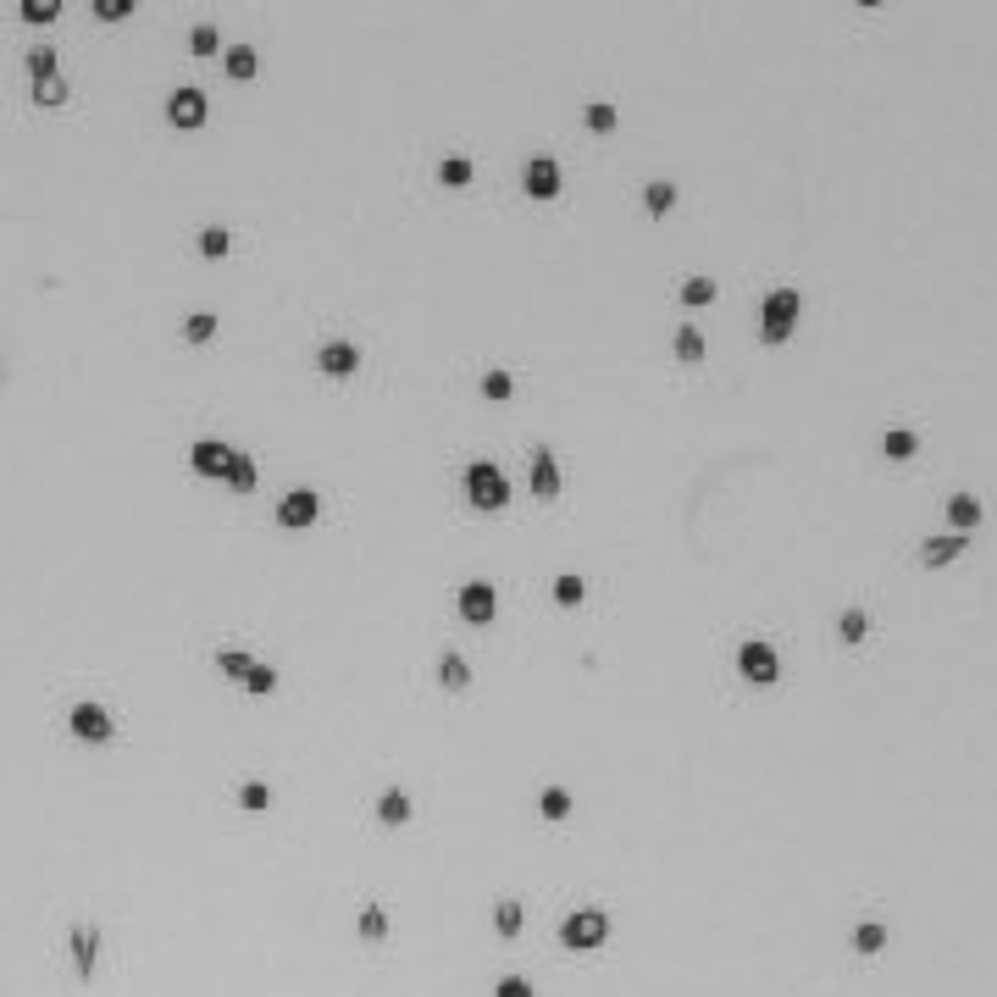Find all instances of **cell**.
<instances>
[{
  "label": "cell",
  "mask_w": 997,
  "mask_h": 997,
  "mask_svg": "<svg viewBox=\"0 0 997 997\" xmlns=\"http://www.w3.org/2000/svg\"><path fill=\"white\" fill-rule=\"evenodd\" d=\"M704 355H709V344H704V333H698V327H676V361H687V366H698V361H704Z\"/></svg>",
  "instance_id": "23"
},
{
  "label": "cell",
  "mask_w": 997,
  "mask_h": 997,
  "mask_svg": "<svg viewBox=\"0 0 997 997\" xmlns=\"http://www.w3.org/2000/svg\"><path fill=\"white\" fill-rule=\"evenodd\" d=\"M438 183H449V189L471 183V161L466 156H444V161H438Z\"/></svg>",
  "instance_id": "35"
},
{
  "label": "cell",
  "mask_w": 997,
  "mask_h": 997,
  "mask_svg": "<svg viewBox=\"0 0 997 997\" xmlns=\"http://www.w3.org/2000/svg\"><path fill=\"white\" fill-rule=\"evenodd\" d=\"M228 250H233L228 228H200V255H205V261H222Z\"/></svg>",
  "instance_id": "33"
},
{
  "label": "cell",
  "mask_w": 997,
  "mask_h": 997,
  "mask_svg": "<svg viewBox=\"0 0 997 997\" xmlns=\"http://www.w3.org/2000/svg\"><path fill=\"white\" fill-rule=\"evenodd\" d=\"M887 948V925L881 920H859L853 925V953H881Z\"/></svg>",
  "instance_id": "24"
},
{
  "label": "cell",
  "mask_w": 997,
  "mask_h": 997,
  "mask_svg": "<svg viewBox=\"0 0 997 997\" xmlns=\"http://www.w3.org/2000/svg\"><path fill=\"white\" fill-rule=\"evenodd\" d=\"M250 665H255V654H244V649H217V671L233 676V682H244V676H250Z\"/></svg>",
  "instance_id": "28"
},
{
  "label": "cell",
  "mask_w": 997,
  "mask_h": 997,
  "mask_svg": "<svg viewBox=\"0 0 997 997\" xmlns=\"http://www.w3.org/2000/svg\"><path fill=\"white\" fill-rule=\"evenodd\" d=\"M28 78H34V84L56 78V50H50V45H34V50H28Z\"/></svg>",
  "instance_id": "31"
},
{
  "label": "cell",
  "mask_w": 997,
  "mask_h": 997,
  "mask_svg": "<svg viewBox=\"0 0 997 997\" xmlns=\"http://www.w3.org/2000/svg\"><path fill=\"white\" fill-rule=\"evenodd\" d=\"M89 12H95V17H106V23H117V17H128V12H133V0H95Z\"/></svg>",
  "instance_id": "43"
},
{
  "label": "cell",
  "mask_w": 997,
  "mask_h": 997,
  "mask_svg": "<svg viewBox=\"0 0 997 997\" xmlns=\"http://www.w3.org/2000/svg\"><path fill=\"white\" fill-rule=\"evenodd\" d=\"M67 948H73L78 981H95V970H100V925L95 920H78L73 931H67Z\"/></svg>",
  "instance_id": "6"
},
{
  "label": "cell",
  "mask_w": 997,
  "mask_h": 997,
  "mask_svg": "<svg viewBox=\"0 0 997 997\" xmlns=\"http://www.w3.org/2000/svg\"><path fill=\"white\" fill-rule=\"evenodd\" d=\"M582 599H588V582H582V577H571V571H565V577H554V604H560V610H577Z\"/></svg>",
  "instance_id": "26"
},
{
  "label": "cell",
  "mask_w": 997,
  "mask_h": 997,
  "mask_svg": "<svg viewBox=\"0 0 997 997\" xmlns=\"http://www.w3.org/2000/svg\"><path fill=\"white\" fill-rule=\"evenodd\" d=\"M948 521L964 532V538H970V532L981 527V499H975V493H953V499H948Z\"/></svg>",
  "instance_id": "17"
},
{
  "label": "cell",
  "mask_w": 997,
  "mask_h": 997,
  "mask_svg": "<svg viewBox=\"0 0 997 997\" xmlns=\"http://www.w3.org/2000/svg\"><path fill=\"white\" fill-rule=\"evenodd\" d=\"M189 50H194V56H217V50H222L217 28H211V23H200V28L189 34Z\"/></svg>",
  "instance_id": "40"
},
{
  "label": "cell",
  "mask_w": 997,
  "mask_h": 997,
  "mask_svg": "<svg viewBox=\"0 0 997 997\" xmlns=\"http://www.w3.org/2000/svg\"><path fill=\"white\" fill-rule=\"evenodd\" d=\"M34 106H67V84H61V78L34 84Z\"/></svg>",
  "instance_id": "41"
},
{
  "label": "cell",
  "mask_w": 997,
  "mask_h": 997,
  "mask_svg": "<svg viewBox=\"0 0 997 997\" xmlns=\"http://www.w3.org/2000/svg\"><path fill=\"white\" fill-rule=\"evenodd\" d=\"M189 466L200 471V477H217V482H228L233 449H228V444H217V438H200V444L189 449Z\"/></svg>",
  "instance_id": "13"
},
{
  "label": "cell",
  "mask_w": 997,
  "mask_h": 997,
  "mask_svg": "<svg viewBox=\"0 0 997 997\" xmlns=\"http://www.w3.org/2000/svg\"><path fill=\"white\" fill-rule=\"evenodd\" d=\"M709 300H715V283H709V277H687L682 283V305L698 311V305H709Z\"/></svg>",
  "instance_id": "38"
},
{
  "label": "cell",
  "mask_w": 997,
  "mask_h": 997,
  "mask_svg": "<svg viewBox=\"0 0 997 997\" xmlns=\"http://www.w3.org/2000/svg\"><path fill=\"white\" fill-rule=\"evenodd\" d=\"M527 477H532V493H538V499H560V460H554L549 444H538L527 455Z\"/></svg>",
  "instance_id": "12"
},
{
  "label": "cell",
  "mask_w": 997,
  "mask_h": 997,
  "mask_svg": "<svg viewBox=\"0 0 997 997\" xmlns=\"http://www.w3.org/2000/svg\"><path fill=\"white\" fill-rule=\"evenodd\" d=\"M455 610L466 626H488L493 615H499V593H493V582H466V588L455 593Z\"/></svg>",
  "instance_id": "8"
},
{
  "label": "cell",
  "mask_w": 997,
  "mask_h": 997,
  "mask_svg": "<svg viewBox=\"0 0 997 997\" xmlns=\"http://www.w3.org/2000/svg\"><path fill=\"white\" fill-rule=\"evenodd\" d=\"M460 482H466V505L482 510V516L510 505V477L493 466V460H471V466L460 471Z\"/></svg>",
  "instance_id": "1"
},
{
  "label": "cell",
  "mask_w": 997,
  "mask_h": 997,
  "mask_svg": "<svg viewBox=\"0 0 997 997\" xmlns=\"http://www.w3.org/2000/svg\"><path fill=\"white\" fill-rule=\"evenodd\" d=\"M521 189H527L532 200H560V189H565V178H560V161H549V156H532V161H527V172H521Z\"/></svg>",
  "instance_id": "10"
},
{
  "label": "cell",
  "mask_w": 997,
  "mask_h": 997,
  "mask_svg": "<svg viewBox=\"0 0 997 997\" xmlns=\"http://www.w3.org/2000/svg\"><path fill=\"white\" fill-rule=\"evenodd\" d=\"M217 338V316L211 311H194L189 322H183V344H211Z\"/></svg>",
  "instance_id": "27"
},
{
  "label": "cell",
  "mask_w": 997,
  "mask_h": 997,
  "mask_svg": "<svg viewBox=\"0 0 997 997\" xmlns=\"http://www.w3.org/2000/svg\"><path fill=\"white\" fill-rule=\"evenodd\" d=\"M205 117H211V106H205V95L194 84H178L167 95V122H172V128H200Z\"/></svg>",
  "instance_id": "9"
},
{
  "label": "cell",
  "mask_w": 997,
  "mask_h": 997,
  "mask_svg": "<svg viewBox=\"0 0 997 997\" xmlns=\"http://www.w3.org/2000/svg\"><path fill=\"white\" fill-rule=\"evenodd\" d=\"M316 516H322V499H316L311 488H289L277 499V527L305 532V527H316Z\"/></svg>",
  "instance_id": "7"
},
{
  "label": "cell",
  "mask_w": 997,
  "mask_h": 997,
  "mask_svg": "<svg viewBox=\"0 0 997 997\" xmlns=\"http://www.w3.org/2000/svg\"><path fill=\"white\" fill-rule=\"evenodd\" d=\"M316 366H322L327 377H355V372H361V344H349V338H327V344L316 349Z\"/></svg>",
  "instance_id": "11"
},
{
  "label": "cell",
  "mask_w": 997,
  "mask_h": 997,
  "mask_svg": "<svg viewBox=\"0 0 997 997\" xmlns=\"http://www.w3.org/2000/svg\"><path fill=\"white\" fill-rule=\"evenodd\" d=\"M798 311H804L798 289H770L765 294V316H759V338H765V344H787V333L798 327Z\"/></svg>",
  "instance_id": "3"
},
{
  "label": "cell",
  "mask_w": 997,
  "mask_h": 997,
  "mask_svg": "<svg viewBox=\"0 0 997 997\" xmlns=\"http://www.w3.org/2000/svg\"><path fill=\"white\" fill-rule=\"evenodd\" d=\"M560 942L571 953H593V948H604L610 942V914L604 909H571L560 920Z\"/></svg>",
  "instance_id": "2"
},
{
  "label": "cell",
  "mask_w": 997,
  "mask_h": 997,
  "mask_svg": "<svg viewBox=\"0 0 997 997\" xmlns=\"http://www.w3.org/2000/svg\"><path fill=\"white\" fill-rule=\"evenodd\" d=\"M881 455H887V460H914V455H920V433H909V427H887Z\"/></svg>",
  "instance_id": "19"
},
{
  "label": "cell",
  "mask_w": 997,
  "mask_h": 997,
  "mask_svg": "<svg viewBox=\"0 0 997 997\" xmlns=\"http://www.w3.org/2000/svg\"><path fill=\"white\" fill-rule=\"evenodd\" d=\"M538 815H543V820H565V815H571V793H565V787H543Z\"/></svg>",
  "instance_id": "29"
},
{
  "label": "cell",
  "mask_w": 997,
  "mask_h": 997,
  "mask_svg": "<svg viewBox=\"0 0 997 997\" xmlns=\"http://www.w3.org/2000/svg\"><path fill=\"white\" fill-rule=\"evenodd\" d=\"M255 482H261V471H255V460H250V455H239V449H233V466H228V488H233V493H255Z\"/></svg>",
  "instance_id": "25"
},
{
  "label": "cell",
  "mask_w": 997,
  "mask_h": 997,
  "mask_svg": "<svg viewBox=\"0 0 997 997\" xmlns=\"http://www.w3.org/2000/svg\"><path fill=\"white\" fill-rule=\"evenodd\" d=\"M377 820H383L388 831L405 826V820H410V793H405V787H388V793L377 798Z\"/></svg>",
  "instance_id": "16"
},
{
  "label": "cell",
  "mask_w": 997,
  "mask_h": 997,
  "mask_svg": "<svg viewBox=\"0 0 997 997\" xmlns=\"http://www.w3.org/2000/svg\"><path fill=\"white\" fill-rule=\"evenodd\" d=\"M222 67H228L233 84H250V78L261 73V56H255V45H228L222 50Z\"/></svg>",
  "instance_id": "15"
},
{
  "label": "cell",
  "mask_w": 997,
  "mask_h": 997,
  "mask_svg": "<svg viewBox=\"0 0 997 997\" xmlns=\"http://www.w3.org/2000/svg\"><path fill=\"white\" fill-rule=\"evenodd\" d=\"M964 549H970V538H964V532H948V538H925V543H920V565H931V571H937V565L959 560Z\"/></svg>",
  "instance_id": "14"
},
{
  "label": "cell",
  "mask_w": 997,
  "mask_h": 997,
  "mask_svg": "<svg viewBox=\"0 0 997 997\" xmlns=\"http://www.w3.org/2000/svg\"><path fill=\"white\" fill-rule=\"evenodd\" d=\"M643 211H649V217H671L676 211V183L654 178L649 189H643Z\"/></svg>",
  "instance_id": "21"
},
{
  "label": "cell",
  "mask_w": 997,
  "mask_h": 997,
  "mask_svg": "<svg viewBox=\"0 0 997 997\" xmlns=\"http://www.w3.org/2000/svg\"><path fill=\"white\" fill-rule=\"evenodd\" d=\"M582 122H588L593 133H615V122H621V117H615V106H604V100H593V106L582 111Z\"/></svg>",
  "instance_id": "37"
},
{
  "label": "cell",
  "mask_w": 997,
  "mask_h": 997,
  "mask_svg": "<svg viewBox=\"0 0 997 997\" xmlns=\"http://www.w3.org/2000/svg\"><path fill=\"white\" fill-rule=\"evenodd\" d=\"M17 12H23V23L45 28V23H56V17H61V0H23Z\"/></svg>",
  "instance_id": "30"
},
{
  "label": "cell",
  "mask_w": 997,
  "mask_h": 997,
  "mask_svg": "<svg viewBox=\"0 0 997 997\" xmlns=\"http://www.w3.org/2000/svg\"><path fill=\"white\" fill-rule=\"evenodd\" d=\"M438 682H444L449 687V693H466V687H471V665L466 660H460V654H438Z\"/></svg>",
  "instance_id": "20"
},
{
  "label": "cell",
  "mask_w": 997,
  "mask_h": 997,
  "mask_svg": "<svg viewBox=\"0 0 997 997\" xmlns=\"http://www.w3.org/2000/svg\"><path fill=\"white\" fill-rule=\"evenodd\" d=\"M737 671H743V682H754V687H770L781 676V660H776V649L770 643H759V637H748L743 649H737Z\"/></svg>",
  "instance_id": "5"
},
{
  "label": "cell",
  "mask_w": 997,
  "mask_h": 997,
  "mask_svg": "<svg viewBox=\"0 0 997 997\" xmlns=\"http://www.w3.org/2000/svg\"><path fill=\"white\" fill-rule=\"evenodd\" d=\"M493 997H538V992H532L527 975H505V981L493 986Z\"/></svg>",
  "instance_id": "42"
},
{
  "label": "cell",
  "mask_w": 997,
  "mask_h": 997,
  "mask_svg": "<svg viewBox=\"0 0 997 997\" xmlns=\"http://www.w3.org/2000/svg\"><path fill=\"white\" fill-rule=\"evenodd\" d=\"M521 920H527V914H521V903L516 898H499V903H493V931H499V937H521Z\"/></svg>",
  "instance_id": "22"
},
{
  "label": "cell",
  "mask_w": 997,
  "mask_h": 997,
  "mask_svg": "<svg viewBox=\"0 0 997 997\" xmlns=\"http://www.w3.org/2000/svg\"><path fill=\"white\" fill-rule=\"evenodd\" d=\"M0 377H6V366H0Z\"/></svg>",
  "instance_id": "44"
},
{
  "label": "cell",
  "mask_w": 997,
  "mask_h": 997,
  "mask_svg": "<svg viewBox=\"0 0 997 997\" xmlns=\"http://www.w3.org/2000/svg\"><path fill=\"white\" fill-rule=\"evenodd\" d=\"M837 632H842V643H865V632H870V615H865V610H842Z\"/></svg>",
  "instance_id": "36"
},
{
  "label": "cell",
  "mask_w": 997,
  "mask_h": 997,
  "mask_svg": "<svg viewBox=\"0 0 997 997\" xmlns=\"http://www.w3.org/2000/svg\"><path fill=\"white\" fill-rule=\"evenodd\" d=\"M355 937L361 942H383L388 937V909L383 903H361V914H355Z\"/></svg>",
  "instance_id": "18"
},
{
  "label": "cell",
  "mask_w": 997,
  "mask_h": 997,
  "mask_svg": "<svg viewBox=\"0 0 997 997\" xmlns=\"http://www.w3.org/2000/svg\"><path fill=\"white\" fill-rule=\"evenodd\" d=\"M239 809H272V787H266V781H244V787H239Z\"/></svg>",
  "instance_id": "39"
},
{
  "label": "cell",
  "mask_w": 997,
  "mask_h": 997,
  "mask_svg": "<svg viewBox=\"0 0 997 997\" xmlns=\"http://www.w3.org/2000/svg\"><path fill=\"white\" fill-rule=\"evenodd\" d=\"M510 394H516V377H510V372H482V399L505 405Z\"/></svg>",
  "instance_id": "32"
},
{
  "label": "cell",
  "mask_w": 997,
  "mask_h": 997,
  "mask_svg": "<svg viewBox=\"0 0 997 997\" xmlns=\"http://www.w3.org/2000/svg\"><path fill=\"white\" fill-rule=\"evenodd\" d=\"M67 732H73L78 743H89V748H106L117 726H111L106 704H95V698H78V704L67 709Z\"/></svg>",
  "instance_id": "4"
},
{
  "label": "cell",
  "mask_w": 997,
  "mask_h": 997,
  "mask_svg": "<svg viewBox=\"0 0 997 997\" xmlns=\"http://www.w3.org/2000/svg\"><path fill=\"white\" fill-rule=\"evenodd\" d=\"M244 693H255V698L277 693V671H272V665H261V660H255V665H250V676H244Z\"/></svg>",
  "instance_id": "34"
}]
</instances>
